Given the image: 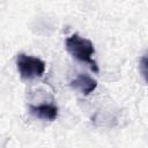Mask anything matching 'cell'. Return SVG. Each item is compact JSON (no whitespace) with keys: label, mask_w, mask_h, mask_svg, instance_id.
<instances>
[{"label":"cell","mask_w":148,"mask_h":148,"mask_svg":"<svg viewBox=\"0 0 148 148\" xmlns=\"http://www.w3.org/2000/svg\"><path fill=\"white\" fill-rule=\"evenodd\" d=\"M65 45H66V50L74 59H76L77 61H81V62L89 64V66L94 73L99 72L97 62L92 59V56L95 53V47H94V44L91 43V40H89L84 37H81L77 34H74L66 39Z\"/></svg>","instance_id":"6da1fadb"},{"label":"cell","mask_w":148,"mask_h":148,"mask_svg":"<svg viewBox=\"0 0 148 148\" xmlns=\"http://www.w3.org/2000/svg\"><path fill=\"white\" fill-rule=\"evenodd\" d=\"M16 66L20 73V76L23 80H34L43 76L45 72V62L32 56H27L24 53L17 54Z\"/></svg>","instance_id":"7a4b0ae2"},{"label":"cell","mask_w":148,"mask_h":148,"mask_svg":"<svg viewBox=\"0 0 148 148\" xmlns=\"http://www.w3.org/2000/svg\"><path fill=\"white\" fill-rule=\"evenodd\" d=\"M71 87L87 96L97 88V81L88 74H79L74 80L71 81Z\"/></svg>","instance_id":"3957f363"},{"label":"cell","mask_w":148,"mask_h":148,"mask_svg":"<svg viewBox=\"0 0 148 148\" xmlns=\"http://www.w3.org/2000/svg\"><path fill=\"white\" fill-rule=\"evenodd\" d=\"M29 110L34 117L38 119H43V120L52 121L58 116V108L54 104L44 103L39 105H29Z\"/></svg>","instance_id":"277c9868"}]
</instances>
